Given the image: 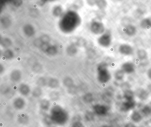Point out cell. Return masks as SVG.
<instances>
[{
  "mask_svg": "<svg viewBox=\"0 0 151 127\" xmlns=\"http://www.w3.org/2000/svg\"><path fill=\"white\" fill-rule=\"evenodd\" d=\"M85 101L87 103H90L93 100V97L91 94H88L85 97Z\"/></svg>",
  "mask_w": 151,
  "mask_h": 127,
  "instance_id": "obj_22",
  "label": "cell"
},
{
  "mask_svg": "<svg viewBox=\"0 0 151 127\" xmlns=\"http://www.w3.org/2000/svg\"><path fill=\"white\" fill-rule=\"evenodd\" d=\"M50 105V103L47 100H42L40 103V107L42 110H45V111H47L49 109Z\"/></svg>",
  "mask_w": 151,
  "mask_h": 127,
  "instance_id": "obj_18",
  "label": "cell"
},
{
  "mask_svg": "<svg viewBox=\"0 0 151 127\" xmlns=\"http://www.w3.org/2000/svg\"><path fill=\"white\" fill-rule=\"evenodd\" d=\"M97 5L101 9H105L107 6V2L105 1H97Z\"/></svg>",
  "mask_w": 151,
  "mask_h": 127,
  "instance_id": "obj_21",
  "label": "cell"
},
{
  "mask_svg": "<svg viewBox=\"0 0 151 127\" xmlns=\"http://www.w3.org/2000/svg\"><path fill=\"white\" fill-rule=\"evenodd\" d=\"M136 96L138 98L142 101H145L148 99L149 97V93L145 89H138L136 91Z\"/></svg>",
  "mask_w": 151,
  "mask_h": 127,
  "instance_id": "obj_9",
  "label": "cell"
},
{
  "mask_svg": "<svg viewBox=\"0 0 151 127\" xmlns=\"http://www.w3.org/2000/svg\"><path fill=\"white\" fill-rule=\"evenodd\" d=\"M118 51L122 55L130 56L133 54L134 50L133 48L129 44H123L119 46Z\"/></svg>",
  "mask_w": 151,
  "mask_h": 127,
  "instance_id": "obj_4",
  "label": "cell"
},
{
  "mask_svg": "<svg viewBox=\"0 0 151 127\" xmlns=\"http://www.w3.org/2000/svg\"><path fill=\"white\" fill-rule=\"evenodd\" d=\"M20 91L21 93L23 94L24 95H27V94L29 93V89L28 86L25 85H21L20 88Z\"/></svg>",
  "mask_w": 151,
  "mask_h": 127,
  "instance_id": "obj_19",
  "label": "cell"
},
{
  "mask_svg": "<svg viewBox=\"0 0 151 127\" xmlns=\"http://www.w3.org/2000/svg\"><path fill=\"white\" fill-rule=\"evenodd\" d=\"M112 35L111 33L106 32L103 34L98 40L99 44L104 47H108L112 43Z\"/></svg>",
  "mask_w": 151,
  "mask_h": 127,
  "instance_id": "obj_3",
  "label": "cell"
},
{
  "mask_svg": "<svg viewBox=\"0 0 151 127\" xmlns=\"http://www.w3.org/2000/svg\"><path fill=\"white\" fill-rule=\"evenodd\" d=\"M137 56L139 59L140 60H144L147 59V53L146 51L143 49H140L137 52Z\"/></svg>",
  "mask_w": 151,
  "mask_h": 127,
  "instance_id": "obj_14",
  "label": "cell"
},
{
  "mask_svg": "<svg viewBox=\"0 0 151 127\" xmlns=\"http://www.w3.org/2000/svg\"><path fill=\"white\" fill-rule=\"evenodd\" d=\"M124 74L125 73L122 69L116 70L114 74L115 79L117 81H122L124 78Z\"/></svg>",
  "mask_w": 151,
  "mask_h": 127,
  "instance_id": "obj_16",
  "label": "cell"
},
{
  "mask_svg": "<svg viewBox=\"0 0 151 127\" xmlns=\"http://www.w3.org/2000/svg\"><path fill=\"white\" fill-rule=\"evenodd\" d=\"M93 109L95 113L99 115H106L108 112V109L106 106L99 104L95 105Z\"/></svg>",
  "mask_w": 151,
  "mask_h": 127,
  "instance_id": "obj_7",
  "label": "cell"
},
{
  "mask_svg": "<svg viewBox=\"0 0 151 127\" xmlns=\"http://www.w3.org/2000/svg\"><path fill=\"white\" fill-rule=\"evenodd\" d=\"M124 32L126 35L129 36H135L137 33V29L135 26L132 25H129L126 26L124 29Z\"/></svg>",
  "mask_w": 151,
  "mask_h": 127,
  "instance_id": "obj_10",
  "label": "cell"
},
{
  "mask_svg": "<svg viewBox=\"0 0 151 127\" xmlns=\"http://www.w3.org/2000/svg\"><path fill=\"white\" fill-rule=\"evenodd\" d=\"M140 26L144 29H149L151 28V17L146 18L141 20Z\"/></svg>",
  "mask_w": 151,
  "mask_h": 127,
  "instance_id": "obj_12",
  "label": "cell"
},
{
  "mask_svg": "<svg viewBox=\"0 0 151 127\" xmlns=\"http://www.w3.org/2000/svg\"><path fill=\"white\" fill-rule=\"evenodd\" d=\"M25 103L22 99H17L14 102V106L17 109H22L24 107Z\"/></svg>",
  "mask_w": 151,
  "mask_h": 127,
  "instance_id": "obj_15",
  "label": "cell"
},
{
  "mask_svg": "<svg viewBox=\"0 0 151 127\" xmlns=\"http://www.w3.org/2000/svg\"></svg>",
  "mask_w": 151,
  "mask_h": 127,
  "instance_id": "obj_30",
  "label": "cell"
},
{
  "mask_svg": "<svg viewBox=\"0 0 151 127\" xmlns=\"http://www.w3.org/2000/svg\"><path fill=\"white\" fill-rule=\"evenodd\" d=\"M131 118L134 122L138 123L142 120L143 117L142 115L139 112L137 111H134L132 112L131 115Z\"/></svg>",
  "mask_w": 151,
  "mask_h": 127,
  "instance_id": "obj_11",
  "label": "cell"
},
{
  "mask_svg": "<svg viewBox=\"0 0 151 127\" xmlns=\"http://www.w3.org/2000/svg\"><path fill=\"white\" fill-rule=\"evenodd\" d=\"M41 91L40 89H37L35 90L34 92H33V95L35 96V97H39L40 96L41 94Z\"/></svg>",
  "mask_w": 151,
  "mask_h": 127,
  "instance_id": "obj_24",
  "label": "cell"
},
{
  "mask_svg": "<svg viewBox=\"0 0 151 127\" xmlns=\"http://www.w3.org/2000/svg\"><path fill=\"white\" fill-rule=\"evenodd\" d=\"M101 127H110V126H109V125H103V126H102Z\"/></svg>",
  "mask_w": 151,
  "mask_h": 127,
  "instance_id": "obj_28",
  "label": "cell"
},
{
  "mask_svg": "<svg viewBox=\"0 0 151 127\" xmlns=\"http://www.w3.org/2000/svg\"><path fill=\"white\" fill-rule=\"evenodd\" d=\"M51 117L53 122L62 125L67 122L68 117V113L64 109L57 106L52 109Z\"/></svg>",
  "mask_w": 151,
  "mask_h": 127,
  "instance_id": "obj_1",
  "label": "cell"
},
{
  "mask_svg": "<svg viewBox=\"0 0 151 127\" xmlns=\"http://www.w3.org/2000/svg\"><path fill=\"white\" fill-rule=\"evenodd\" d=\"M111 79V75L106 66L100 68L98 73V79L101 83H107Z\"/></svg>",
  "mask_w": 151,
  "mask_h": 127,
  "instance_id": "obj_2",
  "label": "cell"
},
{
  "mask_svg": "<svg viewBox=\"0 0 151 127\" xmlns=\"http://www.w3.org/2000/svg\"><path fill=\"white\" fill-rule=\"evenodd\" d=\"M91 29L93 32L96 34L103 33L105 31V27L102 23L100 22H93L91 26Z\"/></svg>",
  "mask_w": 151,
  "mask_h": 127,
  "instance_id": "obj_6",
  "label": "cell"
},
{
  "mask_svg": "<svg viewBox=\"0 0 151 127\" xmlns=\"http://www.w3.org/2000/svg\"><path fill=\"white\" fill-rule=\"evenodd\" d=\"M135 100H125L122 103L121 106V110L124 112H128L133 109L136 106Z\"/></svg>",
  "mask_w": 151,
  "mask_h": 127,
  "instance_id": "obj_5",
  "label": "cell"
},
{
  "mask_svg": "<svg viewBox=\"0 0 151 127\" xmlns=\"http://www.w3.org/2000/svg\"><path fill=\"white\" fill-rule=\"evenodd\" d=\"M54 127V126H52V125H51V126H49V127Z\"/></svg>",
  "mask_w": 151,
  "mask_h": 127,
  "instance_id": "obj_29",
  "label": "cell"
},
{
  "mask_svg": "<svg viewBox=\"0 0 151 127\" xmlns=\"http://www.w3.org/2000/svg\"><path fill=\"white\" fill-rule=\"evenodd\" d=\"M142 113L145 116L151 115V103L145 105L142 109Z\"/></svg>",
  "mask_w": 151,
  "mask_h": 127,
  "instance_id": "obj_17",
  "label": "cell"
},
{
  "mask_svg": "<svg viewBox=\"0 0 151 127\" xmlns=\"http://www.w3.org/2000/svg\"><path fill=\"white\" fill-rule=\"evenodd\" d=\"M52 81L53 83L50 82H49V83H50V86L52 87V88L57 87L58 84V82H57V81H56V80H55V81L53 80Z\"/></svg>",
  "mask_w": 151,
  "mask_h": 127,
  "instance_id": "obj_25",
  "label": "cell"
},
{
  "mask_svg": "<svg viewBox=\"0 0 151 127\" xmlns=\"http://www.w3.org/2000/svg\"><path fill=\"white\" fill-rule=\"evenodd\" d=\"M71 127H85L82 123L79 121H77L74 123Z\"/></svg>",
  "mask_w": 151,
  "mask_h": 127,
  "instance_id": "obj_23",
  "label": "cell"
},
{
  "mask_svg": "<svg viewBox=\"0 0 151 127\" xmlns=\"http://www.w3.org/2000/svg\"><path fill=\"white\" fill-rule=\"evenodd\" d=\"M85 117L86 120L88 121H93L94 118V115L93 113L91 112H87L85 115Z\"/></svg>",
  "mask_w": 151,
  "mask_h": 127,
  "instance_id": "obj_20",
  "label": "cell"
},
{
  "mask_svg": "<svg viewBox=\"0 0 151 127\" xmlns=\"http://www.w3.org/2000/svg\"><path fill=\"white\" fill-rule=\"evenodd\" d=\"M134 92L130 89L124 91L123 97L125 100H134Z\"/></svg>",
  "mask_w": 151,
  "mask_h": 127,
  "instance_id": "obj_13",
  "label": "cell"
},
{
  "mask_svg": "<svg viewBox=\"0 0 151 127\" xmlns=\"http://www.w3.org/2000/svg\"><path fill=\"white\" fill-rule=\"evenodd\" d=\"M125 127H136L134 124L132 123H128L125 125Z\"/></svg>",
  "mask_w": 151,
  "mask_h": 127,
  "instance_id": "obj_27",
  "label": "cell"
},
{
  "mask_svg": "<svg viewBox=\"0 0 151 127\" xmlns=\"http://www.w3.org/2000/svg\"><path fill=\"white\" fill-rule=\"evenodd\" d=\"M121 69L125 73L131 74L135 71V65L132 62H125L122 65Z\"/></svg>",
  "mask_w": 151,
  "mask_h": 127,
  "instance_id": "obj_8",
  "label": "cell"
},
{
  "mask_svg": "<svg viewBox=\"0 0 151 127\" xmlns=\"http://www.w3.org/2000/svg\"><path fill=\"white\" fill-rule=\"evenodd\" d=\"M147 73V75L149 79L151 80V68L148 69Z\"/></svg>",
  "mask_w": 151,
  "mask_h": 127,
  "instance_id": "obj_26",
  "label": "cell"
}]
</instances>
